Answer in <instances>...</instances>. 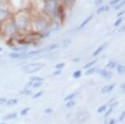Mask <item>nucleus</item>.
<instances>
[{"instance_id": "603ef678", "label": "nucleus", "mask_w": 125, "mask_h": 124, "mask_svg": "<svg viewBox=\"0 0 125 124\" xmlns=\"http://www.w3.org/2000/svg\"><path fill=\"white\" fill-rule=\"evenodd\" d=\"M0 124H6V123H0Z\"/></svg>"}, {"instance_id": "c85d7f7f", "label": "nucleus", "mask_w": 125, "mask_h": 124, "mask_svg": "<svg viewBox=\"0 0 125 124\" xmlns=\"http://www.w3.org/2000/svg\"><path fill=\"white\" fill-rule=\"evenodd\" d=\"M106 109H107V105H101V106L97 109V113H99V114L103 113L104 111L106 110Z\"/></svg>"}, {"instance_id": "3c124183", "label": "nucleus", "mask_w": 125, "mask_h": 124, "mask_svg": "<svg viewBox=\"0 0 125 124\" xmlns=\"http://www.w3.org/2000/svg\"><path fill=\"white\" fill-rule=\"evenodd\" d=\"M3 51V48H1V47H0V52H1V51Z\"/></svg>"}, {"instance_id": "58836bf2", "label": "nucleus", "mask_w": 125, "mask_h": 124, "mask_svg": "<svg viewBox=\"0 0 125 124\" xmlns=\"http://www.w3.org/2000/svg\"><path fill=\"white\" fill-rule=\"evenodd\" d=\"M61 74V70H55L52 73V76H58Z\"/></svg>"}, {"instance_id": "49530a36", "label": "nucleus", "mask_w": 125, "mask_h": 124, "mask_svg": "<svg viewBox=\"0 0 125 124\" xmlns=\"http://www.w3.org/2000/svg\"><path fill=\"white\" fill-rule=\"evenodd\" d=\"M108 124H116V120L114 119V118H111L109 121V123H108Z\"/></svg>"}, {"instance_id": "ea45409f", "label": "nucleus", "mask_w": 125, "mask_h": 124, "mask_svg": "<svg viewBox=\"0 0 125 124\" xmlns=\"http://www.w3.org/2000/svg\"><path fill=\"white\" fill-rule=\"evenodd\" d=\"M52 112V108H47L46 109H44V113H45L46 114H51Z\"/></svg>"}, {"instance_id": "9d476101", "label": "nucleus", "mask_w": 125, "mask_h": 124, "mask_svg": "<svg viewBox=\"0 0 125 124\" xmlns=\"http://www.w3.org/2000/svg\"><path fill=\"white\" fill-rule=\"evenodd\" d=\"M107 46H108V43H102V44H101V45L99 46L98 48H96V50L93 51V57H97L98 55H100L101 51H102L104 50V49L106 48Z\"/></svg>"}, {"instance_id": "b1692460", "label": "nucleus", "mask_w": 125, "mask_h": 124, "mask_svg": "<svg viewBox=\"0 0 125 124\" xmlns=\"http://www.w3.org/2000/svg\"><path fill=\"white\" fill-rule=\"evenodd\" d=\"M81 75H82V71L79 69L76 70V71H74V73H73V78H79L81 77Z\"/></svg>"}, {"instance_id": "dca6fc26", "label": "nucleus", "mask_w": 125, "mask_h": 124, "mask_svg": "<svg viewBox=\"0 0 125 124\" xmlns=\"http://www.w3.org/2000/svg\"><path fill=\"white\" fill-rule=\"evenodd\" d=\"M57 48H58L57 43H52V44H50V45L45 47L44 49H45V51H51L55 50V49H56Z\"/></svg>"}, {"instance_id": "c756f323", "label": "nucleus", "mask_w": 125, "mask_h": 124, "mask_svg": "<svg viewBox=\"0 0 125 124\" xmlns=\"http://www.w3.org/2000/svg\"><path fill=\"white\" fill-rule=\"evenodd\" d=\"M30 110V107H26V108L23 109L21 111V116H25L26 115V114L29 113V111Z\"/></svg>"}, {"instance_id": "39448f33", "label": "nucleus", "mask_w": 125, "mask_h": 124, "mask_svg": "<svg viewBox=\"0 0 125 124\" xmlns=\"http://www.w3.org/2000/svg\"><path fill=\"white\" fill-rule=\"evenodd\" d=\"M44 66H45L44 63H30L22 67V71L26 74H33L41 70Z\"/></svg>"}, {"instance_id": "f704fd0d", "label": "nucleus", "mask_w": 125, "mask_h": 124, "mask_svg": "<svg viewBox=\"0 0 125 124\" xmlns=\"http://www.w3.org/2000/svg\"><path fill=\"white\" fill-rule=\"evenodd\" d=\"M43 94V91H40V92H37L36 94L35 95H33V99H37V98H39L40 96H42V95Z\"/></svg>"}, {"instance_id": "aec40b11", "label": "nucleus", "mask_w": 125, "mask_h": 124, "mask_svg": "<svg viewBox=\"0 0 125 124\" xmlns=\"http://www.w3.org/2000/svg\"><path fill=\"white\" fill-rule=\"evenodd\" d=\"M124 3H125L124 0H121V1H120L119 3H117L116 5L114 6L115 10H120V9H121L124 6Z\"/></svg>"}, {"instance_id": "1a4fd4ad", "label": "nucleus", "mask_w": 125, "mask_h": 124, "mask_svg": "<svg viewBox=\"0 0 125 124\" xmlns=\"http://www.w3.org/2000/svg\"><path fill=\"white\" fill-rule=\"evenodd\" d=\"M97 72L99 73V74L102 77L104 78H106V79H110L111 78V72L109 71V70L105 69H101L97 70Z\"/></svg>"}, {"instance_id": "f8f14e48", "label": "nucleus", "mask_w": 125, "mask_h": 124, "mask_svg": "<svg viewBox=\"0 0 125 124\" xmlns=\"http://www.w3.org/2000/svg\"><path fill=\"white\" fill-rule=\"evenodd\" d=\"M114 87H115L114 84H111V85H105L101 88V92H102L103 94H105V93L111 92Z\"/></svg>"}, {"instance_id": "c03bdc74", "label": "nucleus", "mask_w": 125, "mask_h": 124, "mask_svg": "<svg viewBox=\"0 0 125 124\" xmlns=\"http://www.w3.org/2000/svg\"><path fill=\"white\" fill-rule=\"evenodd\" d=\"M7 101V100L5 98H0V105H3V104H5Z\"/></svg>"}, {"instance_id": "6ab92c4d", "label": "nucleus", "mask_w": 125, "mask_h": 124, "mask_svg": "<svg viewBox=\"0 0 125 124\" xmlns=\"http://www.w3.org/2000/svg\"><path fill=\"white\" fill-rule=\"evenodd\" d=\"M95 72H96V68L93 66V67H90V68H88V69H87L85 74L87 76H88V75H91V74H94Z\"/></svg>"}, {"instance_id": "37998d69", "label": "nucleus", "mask_w": 125, "mask_h": 124, "mask_svg": "<svg viewBox=\"0 0 125 124\" xmlns=\"http://www.w3.org/2000/svg\"><path fill=\"white\" fill-rule=\"evenodd\" d=\"M32 84H33V82L32 81L29 82L28 83H26V85H25V88H27V89H29L30 86H32Z\"/></svg>"}, {"instance_id": "864d4df0", "label": "nucleus", "mask_w": 125, "mask_h": 124, "mask_svg": "<svg viewBox=\"0 0 125 124\" xmlns=\"http://www.w3.org/2000/svg\"><path fill=\"white\" fill-rule=\"evenodd\" d=\"M43 1H47V0H43Z\"/></svg>"}, {"instance_id": "7c9ffc66", "label": "nucleus", "mask_w": 125, "mask_h": 124, "mask_svg": "<svg viewBox=\"0 0 125 124\" xmlns=\"http://www.w3.org/2000/svg\"><path fill=\"white\" fill-rule=\"evenodd\" d=\"M123 21V17H119V18H117V20H115V24H114V26L115 27H118L121 25V23Z\"/></svg>"}, {"instance_id": "c9c22d12", "label": "nucleus", "mask_w": 125, "mask_h": 124, "mask_svg": "<svg viewBox=\"0 0 125 124\" xmlns=\"http://www.w3.org/2000/svg\"><path fill=\"white\" fill-rule=\"evenodd\" d=\"M120 1H121V0H110L109 3H110V6H113V7H114V6L116 5L117 3H119Z\"/></svg>"}, {"instance_id": "ddd939ff", "label": "nucleus", "mask_w": 125, "mask_h": 124, "mask_svg": "<svg viewBox=\"0 0 125 124\" xmlns=\"http://www.w3.org/2000/svg\"><path fill=\"white\" fill-rule=\"evenodd\" d=\"M117 105H118V102H117V101H114V102L112 103V104H110V107L109 109H108L107 112H106V113H105V118H107V117L109 116L110 114L112 113L113 110H114V109H115V107Z\"/></svg>"}, {"instance_id": "5701e85b", "label": "nucleus", "mask_w": 125, "mask_h": 124, "mask_svg": "<svg viewBox=\"0 0 125 124\" xmlns=\"http://www.w3.org/2000/svg\"><path fill=\"white\" fill-rule=\"evenodd\" d=\"M96 60H92V61H90V62L87 63L86 65H83V69H88V68H90V67H93V65L96 64Z\"/></svg>"}, {"instance_id": "4468645a", "label": "nucleus", "mask_w": 125, "mask_h": 124, "mask_svg": "<svg viewBox=\"0 0 125 124\" xmlns=\"http://www.w3.org/2000/svg\"><path fill=\"white\" fill-rule=\"evenodd\" d=\"M8 56L11 59H21L22 53H19V52H16V51H13V52L9 53Z\"/></svg>"}, {"instance_id": "a18cd8bd", "label": "nucleus", "mask_w": 125, "mask_h": 124, "mask_svg": "<svg viewBox=\"0 0 125 124\" xmlns=\"http://www.w3.org/2000/svg\"><path fill=\"white\" fill-rule=\"evenodd\" d=\"M8 1H9V0H0V5H2V4L8 3Z\"/></svg>"}, {"instance_id": "20e7f679", "label": "nucleus", "mask_w": 125, "mask_h": 124, "mask_svg": "<svg viewBox=\"0 0 125 124\" xmlns=\"http://www.w3.org/2000/svg\"><path fill=\"white\" fill-rule=\"evenodd\" d=\"M61 3L60 0H47L44 3L43 13L45 14L51 20L56 19V12Z\"/></svg>"}, {"instance_id": "8fccbe9b", "label": "nucleus", "mask_w": 125, "mask_h": 124, "mask_svg": "<svg viewBox=\"0 0 125 124\" xmlns=\"http://www.w3.org/2000/svg\"><path fill=\"white\" fill-rule=\"evenodd\" d=\"M115 100V98H112V99H110V101H109V104H110H110H112V103L114 102Z\"/></svg>"}, {"instance_id": "4c0bfd02", "label": "nucleus", "mask_w": 125, "mask_h": 124, "mask_svg": "<svg viewBox=\"0 0 125 124\" xmlns=\"http://www.w3.org/2000/svg\"><path fill=\"white\" fill-rule=\"evenodd\" d=\"M124 118H125V112L124 111L121 114H120V116H119V122H123V121H124Z\"/></svg>"}, {"instance_id": "423d86ee", "label": "nucleus", "mask_w": 125, "mask_h": 124, "mask_svg": "<svg viewBox=\"0 0 125 124\" xmlns=\"http://www.w3.org/2000/svg\"><path fill=\"white\" fill-rule=\"evenodd\" d=\"M12 13L8 7V3L0 5V23H3L5 20L11 17Z\"/></svg>"}, {"instance_id": "412c9836", "label": "nucleus", "mask_w": 125, "mask_h": 124, "mask_svg": "<svg viewBox=\"0 0 125 124\" xmlns=\"http://www.w3.org/2000/svg\"><path fill=\"white\" fill-rule=\"evenodd\" d=\"M42 34V36H43V38H48L51 34V30L49 29H45L44 31H43L41 33Z\"/></svg>"}, {"instance_id": "09e8293b", "label": "nucleus", "mask_w": 125, "mask_h": 124, "mask_svg": "<svg viewBox=\"0 0 125 124\" xmlns=\"http://www.w3.org/2000/svg\"><path fill=\"white\" fill-rule=\"evenodd\" d=\"M79 60H80V58H75V59H74V60H73V61H74V62H79Z\"/></svg>"}, {"instance_id": "393cba45", "label": "nucleus", "mask_w": 125, "mask_h": 124, "mask_svg": "<svg viewBox=\"0 0 125 124\" xmlns=\"http://www.w3.org/2000/svg\"><path fill=\"white\" fill-rule=\"evenodd\" d=\"M65 65V63H63V62L58 63V64H56L55 65V69L56 70H61L62 69H64Z\"/></svg>"}, {"instance_id": "bb28decb", "label": "nucleus", "mask_w": 125, "mask_h": 124, "mask_svg": "<svg viewBox=\"0 0 125 124\" xmlns=\"http://www.w3.org/2000/svg\"><path fill=\"white\" fill-rule=\"evenodd\" d=\"M75 93H71V94H70V95H68L67 96H65V99H64V100L65 101H69V100H72L75 97Z\"/></svg>"}, {"instance_id": "7ed1b4c3", "label": "nucleus", "mask_w": 125, "mask_h": 124, "mask_svg": "<svg viewBox=\"0 0 125 124\" xmlns=\"http://www.w3.org/2000/svg\"><path fill=\"white\" fill-rule=\"evenodd\" d=\"M16 33L17 31H16V26L11 17L3 23H0V37L1 38L10 39Z\"/></svg>"}, {"instance_id": "f3484780", "label": "nucleus", "mask_w": 125, "mask_h": 124, "mask_svg": "<svg viewBox=\"0 0 125 124\" xmlns=\"http://www.w3.org/2000/svg\"><path fill=\"white\" fill-rule=\"evenodd\" d=\"M17 117V114L16 113H11L7 114L6 116H4L3 119L4 120H11V119H15Z\"/></svg>"}, {"instance_id": "2eb2a0df", "label": "nucleus", "mask_w": 125, "mask_h": 124, "mask_svg": "<svg viewBox=\"0 0 125 124\" xmlns=\"http://www.w3.org/2000/svg\"><path fill=\"white\" fill-rule=\"evenodd\" d=\"M116 65H117V64H116V62H115V61H110V62H108L106 65H105V69H107L109 70H112V69H115Z\"/></svg>"}, {"instance_id": "473e14b6", "label": "nucleus", "mask_w": 125, "mask_h": 124, "mask_svg": "<svg viewBox=\"0 0 125 124\" xmlns=\"http://www.w3.org/2000/svg\"><path fill=\"white\" fill-rule=\"evenodd\" d=\"M21 94H22V95H31V93L32 92L29 89H27V88H25L24 90L21 91V92H20Z\"/></svg>"}, {"instance_id": "f03ea898", "label": "nucleus", "mask_w": 125, "mask_h": 124, "mask_svg": "<svg viewBox=\"0 0 125 124\" xmlns=\"http://www.w3.org/2000/svg\"><path fill=\"white\" fill-rule=\"evenodd\" d=\"M32 13V12H31ZM51 20L43 13H32L31 24L30 28L33 31L42 33L45 29H48Z\"/></svg>"}, {"instance_id": "4be33fe9", "label": "nucleus", "mask_w": 125, "mask_h": 124, "mask_svg": "<svg viewBox=\"0 0 125 124\" xmlns=\"http://www.w3.org/2000/svg\"><path fill=\"white\" fill-rule=\"evenodd\" d=\"M75 0H63V3H64L65 6H68V7H72L74 5Z\"/></svg>"}, {"instance_id": "e433bc0d", "label": "nucleus", "mask_w": 125, "mask_h": 124, "mask_svg": "<svg viewBox=\"0 0 125 124\" xmlns=\"http://www.w3.org/2000/svg\"><path fill=\"white\" fill-rule=\"evenodd\" d=\"M103 3V0H95V6L96 8H99L102 5Z\"/></svg>"}, {"instance_id": "a878e982", "label": "nucleus", "mask_w": 125, "mask_h": 124, "mask_svg": "<svg viewBox=\"0 0 125 124\" xmlns=\"http://www.w3.org/2000/svg\"><path fill=\"white\" fill-rule=\"evenodd\" d=\"M30 81H32L33 83H35V82H43V78H40V77H38V76H34L30 78Z\"/></svg>"}, {"instance_id": "9b49d317", "label": "nucleus", "mask_w": 125, "mask_h": 124, "mask_svg": "<svg viewBox=\"0 0 125 124\" xmlns=\"http://www.w3.org/2000/svg\"><path fill=\"white\" fill-rule=\"evenodd\" d=\"M110 10V6L109 5H101V7L97 8L96 10V14H101L104 12H106Z\"/></svg>"}, {"instance_id": "a19ab883", "label": "nucleus", "mask_w": 125, "mask_h": 124, "mask_svg": "<svg viewBox=\"0 0 125 124\" xmlns=\"http://www.w3.org/2000/svg\"><path fill=\"white\" fill-rule=\"evenodd\" d=\"M70 42H71V41H70V39H69V40H65L64 43H63V44H64V45H63V47H64V48H67V47L70 45Z\"/></svg>"}, {"instance_id": "de8ad7c7", "label": "nucleus", "mask_w": 125, "mask_h": 124, "mask_svg": "<svg viewBox=\"0 0 125 124\" xmlns=\"http://www.w3.org/2000/svg\"><path fill=\"white\" fill-rule=\"evenodd\" d=\"M120 89H121L122 92H124V91H125V84L124 83H123L121 85V86H120Z\"/></svg>"}, {"instance_id": "6e6552de", "label": "nucleus", "mask_w": 125, "mask_h": 124, "mask_svg": "<svg viewBox=\"0 0 125 124\" xmlns=\"http://www.w3.org/2000/svg\"><path fill=\"white\" fill-rule=\"evenodd\" d=\"M93 14H91V15H89V16H88V17H87L86 19L84 20L83 21V22L81 23V24H80V25H79V26L77 27V29H77V30H80V29H83V28L85 27L86 25H88V23L90 22L92 20H93Z\"/></svg>"}, {"instance_id": "0eeeda50", "label": "nucleus", "mask_w": 125, "mask_h": 124, "mask_svg": "<svg viewBox=\"0 0 125 124\" xmlns=\"http://www.w3.org/2000/svg\"><path fill=\"white\" fill-rule=\"evenodd\" d=\"M61 25V22L59 21L58 20L54 19V20H51L48 29L51 30V32H57L58 30L60 29Z\"/></svg>"}, {"instance_id": "72a5a7b5", "label": "nucleus", "mask_w": 125, "mask_h": 124, "mask_svg": "<svg viewBox=\"0 0 125 124\" xmlns=\"http://www.w3.org/2000/svg\"><path fill=\"white\" fill-rule=\"evenodd\" d=\"M43 85V82H35V83H33L32 84V87L34 88H37V87H39Z\"/></svg>"}, {"instance_id": "79ce46f5", "label": "nucleus", "mask_w": 125, "mask_h": 124, "mask_svg": "<svg viewBox=\"0 0 125 124\" xmlns=\"http://www.w3.org/2000/svg\"><path fill=\"white\" fill-rule=\"evenodd\" d=\"M124 15V10H122V11H120L119 13L117 14V18H119V17H123V16Z\"/></svg>"}, {"instance_id": "a211bd4d", "label": "nucleus", "mask_w": 125, "mask_h": 124, "mask_svg": "<svg viewBox=\"0 0 125 124\" xmlns=\"http://www.w3.org/2000/svg\"><path fill=\"white\" fill-rule=\"evenodd\" d=\"M115 69H116L118 74H124V71H125V69H124V66L122 65H117L116 67H115Z\"/></svg>"}, {"instance_id": "2f4dec72", "label": "nucleus", "mask_w": 125, "mask_h": 124, "mask_svg": "<svg viewBox=\"0 0 125 124\" xmlns=\"http://www.w3.org/2000/svg\"><path fill=\"white\" fill-rule=\"evenodd\" d=\"M74 105H75V102L74 101V100H69V101H67L66 102V107L67 108H73V107L74 106Z\"/></svg>"}, {"instance_id": "f257e3e1", "label": "nucleus", "mask_w": 125, "mask_h": 124, "mask_svg": "<svg viewBox=\"0 0 125 124\" xmlns=\"http://www.w3.org/2000/svg\"><path fill=\"white\" fill-rule=\"evenodd\" d=\"M31 17L32 13L31 10L30 9H21L12 13L11 19L13 20L17 33L24 34L31 30Z\"/></svg>"}, {"instance_id": "cd10ccee", "label": "nucleus", "mask_w": 125, "mask_h": 124, "mask_svg": "<svg viewBox=\"0 0 125 124\" xmlns=\"http://www.w3.org/2000/svg\"><path fill=\"white\" fill-rule=\"evenodd\" d=\"M6 104L8 105H14L17 104V100L16 99H10L6 101Z\"/></svg>"}]
</instances>
